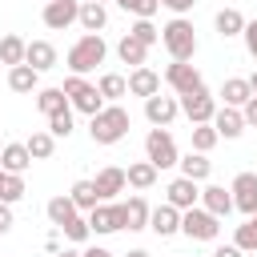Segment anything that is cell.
Wrapping results in <instances>:
<instances>
[{
	"instance_id": "obj_1",
	"label": "cell",
	"mask_w": 257,
	"mask_h": 257,
	"mask_svg": "<svg viewBox=\"0 0 257 257\" xmlns=\"http://www.w3.org/2000/svg\"><path fill=\"white\" fill-rule=\"evenodd\" d=\"M88 137H92L96 145H116V141H124V137H128V112H124L120 104H104V108L92 116Z\"/></svg>"
},
{
	"instance_id": "obj_2",
	"label": "cell",
	"mask_w": 257,
	"mask_h": 257,
	"mask_svg": "<svg viewBox=\"0 0 257 257\" xmlns=\"http://www.w3.org/2000/svg\"><path fill=\"white\" fill-rule=\"evenodd\" d=\"M104 56H108V44H104L96 32H84V36L68 48V68H72V76H84V72H92L96 64H104Z\"/></svg>"
},
{
	"instance_id": "obj_3",
	"label": "cell",
	"mask_w": 257,
	"mask_h": 257,
	"mask_svg": "<svg viewBox=\"0 0 257 257\" xmlns=\"http://www.w3.org/2000/svg\"><path fill=\"white\" fill-rule=\"evenodd\" d=\"M161 44L169 48L173 60H193L197 56V32H193V24L185 16H177V20H169L161 28Z\"/></svg>"
},
{
	"instance_id": "obj_4",
	"label": "cell",
	"mask_w": 257,
	"mask_h": 257,
	"mask_svg": "<svg viewBox=\"0 0 257 257\" xmlns=\"http://www.w3.org/2000/svg\"><path fill=\"white\" fill-rule=\"evenodd\" d=\"M60 88H64V96H68V104H72L76 112H88V116H96V112L104 108V96H100V88H96V84H88L84 76H68Z\"/></svg>"
},
{
	"instance_id": "obj_5",
	"label": "cell",
	"mask_w": 257,
	"mask_h": 257,
	"mask_svg": "<svg viewBox=\"0 0 257 257\" xmlns=\"http://www.w3.org/2000/svg\"><path fill=\"white\" fill-rule=\"evenodd\" d=\"M145 161H153L157 169L181 165V153H177V141L169 137V128H149V137H145Z\"/></svg>"
},
{
	"instance_id": "obj_6",
	"label": "cell",
	"mask_w": 257,
	"mask_h": 257,
	"mask_svg": "<svg viewBox=\"0 0 257 257\" xmlns=\"http://www.w3.org/2000/svg\"><path fill=\"white\" fill-rule=\"evenodd\" d=\"M181 233L189 237V241H217V233H221V217H213L209 209H185L181 213Z\"/></svg>"
},
{
	"instance_id": "obj_7",
	"label": "cell",
	"mask_w": 257,
	"mask_h": 257,
	"mask_svg": "<svg viewBox=\"0 0 257 257\" xmlns=\"http://www.w3.org/2000/svg\"><path fill=\"white\" fill-rule=\"evenodd\" d=\"M165 84L177 92V96H189V92H197V88H205V80H201V72L189 64V60H173L169 68H165Z\"/></svg>"
},
{
	"instance_id": "obj_8",
	"label": "cell",
	"mask_w": 257,
	"mask_h": 257,
	"mask_svg": "<svg viewBox=\"0 0 257 257\" xmlns=\"http://www.w3.org/2000/svg\"><path fill=\"white\" fill-rule=\"evenodd\" d=\"M181 112L189 116V124H213V116H217V100L209 96V88H197V92L181 96Z\"/></svg>"
},
{
	"instance_id": "obj_9",
	"label": "cell",
	"mask_w": 257,
	"mask_h": 257,
	"mask_svg": "<svg viewBox=\"0 0 257 257\" xmlns=\"http://www.w3.org/2000/svg\"><path fill=\"white\" fill-rule=\"evenodd\" d=\"M76 20H80V0H48L44 4V24L52 32H64Z\"/></svg>"
},
{
	"instance_id": "obj_10",
	"label": "cell",
	"mask_w": 257,
	"mask_h": 257,
	"mask_svg": "<svg viewBox=\"0 0 257 257\" xmlns=\"http://www.w3.org/2000/svg\"><path fill=\"white\" fill-rule=\"evenodd\" d=\"M88 229L92 233H116V229H124V209L120 205H112V201H100L92 213H88Z\"/></svg>"
},
{
	"instance_id": "obj_11",
	"label": "cell",
	"mask_w": 257,
	"mask_h": 257,
	"mask_svg": "<svg viewBox=\"0 0 257 257\" xmlns=\"http://www.w3.org/2000/svg\"><path fill=\"white\" fill-rule=\"evenodd\" d=\"M229 193H233V205H237L245 217L257 213V173H237Z\"/></svg>"
},
{
	"instance_id": "obj_12",
	"label": "cell",
	"mask_w": 257,
	"mask_h": 257,
	"mask_svg": "<svg viewBox=\"0 0 257 257\" xmlns=\"http://www.w3.org/2000/svg\"><path fill=\"white\" fill-rule=\"evenodd\" d=\"M181 112V100L177 96H149L145 100V116H149V124H157V128H169L173 124V116Z\"/></svg>"
},
{
	"instance_id": "obj_13",
	"label": "cell",
	"mask_w": 257,
	"mask_h": 257,
	"mask_svg": "<svg viewBox=\"0 0 257 257\" xmlns=\"http://www.w3.org/2000/svg\"><path fill=\"white\" fill-rule=\"evenodd\" d=\"M165 193H169V205H173V209H181V213H185V209H197V201H201V185H197V181H189V177L169 181V189H165Z\"/></svg>"
},
{
	"instance_id": "obj_14",
	"label": "cell",
	"mask_w": 257,
	"mask_h": 257,
	"mask_svg": "<svg viewBox=\"0 0 257 257\" xmlns=\"http://www.w3.org/2000/svg\"><path fill=\"white\" fill-rule=\"evenodd\" d=\"M149 229H153L157 237H173V233H181V209H173L169 201L157 205V209L149 213Z\"/></svg>"
},
{
	"instance_id": "obj_15",
	"label": "cell",
	"mask_w": 257,
	"mask_h": 257,
	"mask_svg": "<svg viewBox=\"0 0 257 257\" xmlns=\"http://www.w3.org/2000/svg\"><path fill=\"white\" fill-rule=\"evenodd\" d=\"M92 185H96V193H100V201H112L116 193H124V185H128V177H124V169H116V165H108V169H100V173L92 177Z\"/></svg>"
},
{
	"instance_id": "obj_16",
	"label": "cell",
	"mask_w": 257,
	"mask_h": 257,
	"mask_svg": "<svg viewBox=\"0 0 257 257\" xmlns=\"http://www.w3.org/2000/svg\"><path fill=\"white\" fill-rule=\"evenodd\" d=\"M201 209H209L213 217H229L237 205H233V193L221 189V185H205L201 189Z\"/></svg>"
},
{
	"instance_id": "obj_17",
	"label": "cell",
	"mask_w": 257,
	"mask_h": 257,
	"mask_svg": "<svg viewBox=\"0 0 257 257\" xmlns=\"http://www.w3.org/2000/svg\"><path fill=\"white\" fill-rule=\"evenodd\" d=\"M120 209H124V229L128 233H137V229H149V201L137 193V197H128V201H120Z\"/></svg>"
},
{
	"instance_id": "obj_18",
	"label": "cell",
	"mask_w": 257,
	"mask_h": 257,
	"mask_svg": "<svg viewBox=\"0 0 257 257\" xmlns=\"http://www.w3.org/2000/svg\"><path fill=\"white\" fill-rule=\"evenodd\" d=\"M221 96H225V108H245V104L253 100V88H249L245 76H229V80L221 84Z\"/></svg>"
},
{
	"instance_id": "obj_19",
	"label": "cell",
	"mask_w": 257,
	"mask_h": 257,
	"mask_svg": "<svg viewBox=\"0 0 257 257\" xmlns=\"http://www.w3.org/2000/svg\"><path fill=\"white\" fill-rule=\"evenodd\" d=\"M213 128H217V137H225V141L241 137V133H245V116H241V108H217Z\"/></svg>"
},
{
	"instance_id": "obj_20",
	"label": "cell",
	"mask_w": 257,
	"mask_h": 257,
	"mask_svg": "<svg viewBox=\"0 0 257 257\" xmlns=\"http://www.w3.org/2000/svg\"><path fill=\"white\" fill-rule=\"evenodd\" d=\"M24 64H32L36 72H48V68H56V48H52L48 40H28V56H24Z\"/></svg>"
},
{
	"instance_id": "obj_21",
	"label": "cell",
	"mask_w": 257,
	"mask_h": 257,
	"mask_svg": "<svg viewBox=\"0 0 257 257\" xmlns=\"http://www.w3.org/2000/svg\"><path fill=\"white\" fill-rule=\"evenodd\" d=\"M128 92L133 96H157L161 92V76L153 72V68H133V76H128Z\"/></svg>"
},
{
	"instance_id": "obj_22",
	"label": "cell",
	"mask_w": 257,
	"mask_h": 257,
	"mask_svg": "<svg viewBox=\"0 0 257 257\" xmlns=\"http://www.w3.org/2000/svg\"><path fill=\"white\" fill-rule=\"evenodd\" d=\"M104 24H108V12H104V4H96V0H80V28L100 36V28H104Z\"/></svg>"
},
{
	"instance_id": "obj_23",
	"label": "cell",
	"mask_w": 257,
	"mask_h": 257,
	"mask_svg": "<svg viewBox=\"0 0 257 257\" xmlns=\"http://www.w3.org/2000/svg\"><path fill=\"white\" fill-rule=\"evenodd\" d=\"M32 165V153H28V145H4V157H0V169L4 173H24Z\"/></svg>"
},
{
	"instance_id": "obj_24",
	"label": "cell",
	"mask_w": 257,
	"mask_h": 257,
	"mask_svg": "<svg viewBox=\"0 0 257 257\" xmlns=\"http://www.w3.org/2000/svg\"><path fill=\"white\" fill-rule=\"evenodd\" d=\"M209 173H213V161L205 157V153H189V157H181V177H189V181H209Z\"/></svg>"
},
{
	"instance_id": "obj_25",
	"label": "cell",
	"mask_w": 257,
	"mask_h": 257,
	"mask_svg": "<svg viewBox=\"0 0 257 257\" xmlns=\"http://www.w3.org/2000/svg\"><path fill=\"white\" fill-rule=\"evenodd\" d=\"M157 173H161V169H157L153 161H137V165H128V169H124V177H128V185H133V189H141V193L157 185Z\"/></svg>"
},
{
	"instance_id": "obj_26",
	"label": "cell",
	"mask_w": 257,
	"mask_h": 257,
	"mask_svg": "<svg viewBox=\"0 0 257 257\" xmlns=\"http://www.w3.org/2000/svg\"><path fill=\"white\" fill-rule=\"evenodd\" d=\"M44 213H48V221H52L56 229H64V225H68V221H72L80 209H76V205H72V197L64 193V197H52V201L44 205Z\"/></svg>"
},
{
	"instance_id": "obj_27",
	"label": "cell",
	"mask_w": 257,
	"mask_h": 257,
	"mask_svg": "<svg viewBox=\"0 0 257 257\" xmlns=\"http://www.w3.org/2000/svg\"><path fill=\"white\" fill-rule=\"evenodd\" d=\"M24 56H28V40H20L16 32H8V36L0 40V64L16 68V64H24Z\"/></svg>"
},
{
	"instance_id": "obj_28",
	"label": "cell",
	"mask_w": 257,
	"mask_h": 257,
	"mask_svg": "<svg viewBox=\"0 0 257 257\" xmlns=\"http://www.w3.org/2000/svg\"><path fill=\"white\" fill-rule=\"evenodd\" d=\"M40 84V72L32 68V64H16V68H8V88L12 92H32Z\"/></svg>"
},
{
	"instance_id": "obj_29",
	"label": "cell",
	"mask_w": 257,
	"mask_h": 257,
	"mask_svg": "<svg viewBox=\"0 0 257 257\" xmlns=\"http://www.w3.org/2000/svg\"><path fill=\"white\" fill-rule=\"evenodd\" d=\"M36 108H40L44 116H56V112H64V108H72V104H68L64 88H40V92H36Z\"/></svg>"
},
{
	"instance_id": "obj_30",
	"label": "cell",
	"mask_w": 257,
	"mask_h": 257,
	"mask_svg": "<svg viewBox=\"0 0 257 257\" xmlns=\"http://www.w3.org/2000/svg\"><path fill=\"white\" fill-rule=\"evenodd\" d=\"M68 197H72V205H76L80 213H92V209L100 205V193H96L92 181H76V185L68 189Z\"/></svg>"
},
{
	"instance_id": "obj_31",
	"label": "cell",
	"mask_w": 257,
	"mask_h": 257,
	"mask_svg": "<svg viewBox=\"0 0 257 257\" xmlns=\"http://www.w3.org/2000/svg\"><path fill=\"white\" fill-rule=\"evenodd\" d=\"M213 24H217V32H221V36H225V40H229V36H241V32H245V24H249V20H245V16H241V12H237V8H221V12H217V20H213Z\"/></svg>"
},
{
	"instance_id": "obj_32",
	"label": "cell",
	"mask_w": 257,
	"mask_h": 257,
	"mask_svg": "<svg viewBox=\"0 0 257 257\" xmlns=\"http://www.w3.org/2000/svg\"><path fill=\"white\" fill-rule=\"evenodd\" d=\"M116 56H120L124 64H133V68H145V56H149V48H145L137 36H120V44H116Z\"/></svg>"
},
{
	"instance_id": "obj_33",
	"label": "cell",
	"mask_w": 257,
	"mask_h": 257,
	"mask_svg": "<svg viewBox=\"0 0 257 257\" xmlns=\"http://www.w3.org/2000/svg\"><path fill=\"white\" fill-rule=\"evenodd\" d=\"M96 88H100V96H104V100H112V104H116L120 96H128V80H124L120 72H104V76L96 80Z\"/></svg>"
},
{
	"instance_id": "obj_34",
	"label": "cell",
	"mask_w": 257,
	"mask_h": 257,
	"mask_svg": "<svg viewBox=\"0 0 257 257\" xmlns=\"http://www.w3.org/2000/svg\"><path fill=\"white\" fill-rule=\"evenodd\" d=\"M24 145H28L32 161H48V157L56 153V137H52V133H32V137H28Z\"/></svg>"
},
{
	"instance_id": "obj_35",
	"label": "cell",
	"mask_w": 257,
	"mask_h": 257,
	"mask_svg": "<svg viewBox=\"0 0 257 257\" xmlns=\"http://www.w3.org/2000/svg\"><path fill=\"white\" fill-rule=\"evenodd\" d=\"M233 245H237L241 253H257V213H253L245 225H237V237H233Z\"/></svg>"
},
{
	"instance_id": "obj_36",
	"label": "cell",
	"mask_w": 257,
	"mask_h": 257,
	"mask_svg": "<svg viewBox=\"0 0 257 257\" xmlns=\"http://www.w3.org/2000/svg\"><path fill=\"white\" fill-rule=\"evenodd\" d=\"M217 141H221V137H217L213 124H193V153H209Z\"/></svg>"
},
{
	"instance_id": "obj_37",
	"label": "cell",
	"mask_w": 257,
	"mask_h": 257,
	"mask_svg": "<svg viewBox=\"0 0 257 257\" xmlns=\"http://www.w3.org/2000/svg\"><path fill=\"white\" fill-rule=\"evenodd\" d=\"M124 12H133L137 20H153L157 16V8H161V0H116Z\"/></svg>"
},
{
	"instance_id": "obj_38",
	"label": "cell",
	"mask_w": 257,
	"mask_h": 257,
	"mask_svg": "<svg viewBox=\"0 0 257 257\" xmlns=\"http://www.w3.org/2000/svg\"><path fill=\"white\" fill-rule=\"evenodd\" d=\"M24 197V181L16 177V173H4V185H0V201L4 205H16Z\"/></svg>"
},
{
	"instance_id": "obj_39",
	"label": "cell",
	"mask_w": 257,
	"mask_h": 257,
	"mask_svg": "<svg viewBox=\"0 0 257 257\" xmlns=\"http://www.w3.org/2000/svg\"><path fill=\"white\" fill-rule=\"evenodd\" d=\"M60 233H64V237H68V241H76V245H80V241H88V237H92V229H88V217H80V213H76V217H72V221H68V225H64V229H60Z\"/></svg>"
},
{
	"instance_id": "obj_40",
	"label": "cell",
	"mask_w": 257,
	"mask_h": 257,
	"mask_svg": "<svg viewBox=\"0 0 257 257\" xmlns=\"http://www.w3.org/2000/svg\"><path fill=\"white\" fill-rule=\"evenodd\" d=\"M128 36H137V40H141V44H145V48H153V44H157V40H161V32H157V28H153V20H137V24H133V28H128Z\"/></svg>"
},
{
	"instance_id": "obj_41",
	"label": "cell",
	"mask_w": 257,
	"mask_h": 257,
	"mask_svg": "<svg viewBox=\"0 0 257 257\" xmlns=\"http://www.w3.org/2000/svg\"><path fill=\"white\" fill-rule=\"evenodd\" d=\"M48 133H52V137H68V133H72V108L48 116Z\"/></svg>"
},
{
	"instance_id": "obj_42",
	"label": "cell",
	"mask_w": 257,
	"mask_h": 257,
	"mask_svg": "<svg viewBox=\"0 0 257 257\" xmlns=\"http://www.w3.org/2000/svg\"><path fill=\"white\" fill-rule=\"evenodd\" d=\"M241 36H245V48H249V56H253V60H257V20H249V24H245V32H241Z\"/></svg>"
},
{
	"instance_id": "obj_43",
	"label": "cell",
	"mask_w": 257,
	"mask_h": 257,
	"mask_svg": "<svg viewBox=\"0 0 257 257\" xmlns=\"http://www.w3.org/2000/svg\"><path fill=\"white\" fill-rule=\"evenodd\" d=\"M193 4H197V0H161V8H169V12H177V16L193 12Z\"/></svg>"
},
{
	"instance_id": "obj_44",
	"label": "cell",
	"mask_w": 257,
	"mask_h": 257,
	"mask_svg": "<svg viewBox=\"0 0 257 257\" xmlns=\"http://www.w3.org/2000/svg\"><path fill=\"white\" fill-rule=\"evenodd\" d=\"M241 116H245V128H257V96H253V100L241 108Z\"/></svg>"
},
{
	"instance_id": "obj_45",
	"label": "cell",
	"mask_w": 257,
	"mask_h": 257,
	"mask_svg": "<svg viewBox=\"0 0 257 257\" xmlns=\"http://www.w3.org/2000/svg\"><path fill=\"white\" fill-rule=\"evenodd\" d=\"M8 229H12V205L0 201V233H8Z\"/></svg>"
},
{
	"instance_id": "obj_46",
	"label": "cell",
	"mask_w": 257,
	"mask_h": 257,
	"mask_svg": "<svg viewBox=\"0 0 257 257\" xmlns=\"http://www.w3.org/2000/svg\"><path fill=\"white\" fill-rule=\"evenodd\" d=\"M44 249H48L52 257H60V233H48V237H44Z\"/></svg>"
},
{
	"instance_id": "obj_47",
	"label": "cell",
	"mask_w": 257,
	"mask_h": 257,
	"mask_svg": "<svg viewBox=\"0 0 257 257\" xmlns=\"http://www.w3.org/2000/svg\"><path fill=\"white\" fill-rule=\"evenodd\" d=\"M213 257H245V253H241L237 245H217V249H213Z\"/></svg>"
},
{
	"instance_id": "obj_48",
	"label": "cell",
	"mask_w": 257,
	"mask_h": 257,
	"mask_svg": "<svg viewBox=\"0 0 257 257\" xmlns=\"http://www.w3.org/2000/svg\"><path fill=\"white\" fill-rule=\"evenodd\" d=\"M84 257H116V253H108L104 245H92V249H84Z\"/></svg>"
},
{
	"instance_id": "obj_49",
	"label": "cell",
	"mask_w": 257,
	"mask_h": 257,
	"mask_svg": "<svg viewBox=\"0 0 257 257\" xmlns=\"http://www.w3.org/2000/svg\"><path fill=\"white\" fill-rule=\"evenodd\" d=\"M124 257H149V253H145V249H128Z\"/></svg>"
},
{
	"instance_id": "obj_50",
	"label": "cell",
	"mask_w": 257,
	"mask_h": 257,
	"mask_svg": "<svg viewBox=\"0 0 257 257\" xmlns=\"http://www.w3.org/2000/svg\"><path fill=\"white\" fill-rule=\"evenodd\" d=\"M60 257H84V253H76V249H64V253H60Z\"/></svg>"
},
{
	"instance_id": "obj_51",
	"label": "cell",
	"mask_w": 257,
	"mask_h": 257,
	"mask_svg": "<svg viewBox=\"0 0 257 257\" xmlns=\"http://www.w3.org/2000/svg\"><path fill=\"white\" fill-rule=\"evenodd\" d=\"M249 88H253V96H257V72H253V76H249Z\"/></svg>"
},
{
	"instance_id": "obj_52",
	"label": "cell",
	"mask_w": 257,
	"mask_h": 257,
	"mask_svg": "<svg viewBox=\"0 0 257 257\" xmlns=\"http://www.w3.org/2000/svg\"><path fill=\"white\" fill-rule=\"evenodd\" d=\"M0 157H4V145H0Z\"/></svg>"
},
{
	"instance_id": "obj_53",
	"label": "cell",
	"mask_w": 257,
	"mask_h": 257,
	"mask_svg": "<svg viewBox=\"0 0 257 257\" xmlns=\"http://www.w3.org/2000/svg\"><path fill=\"white\" fill-rule=\"evenodd\" d=\"M96 4H104V0H96Z\"/></svg>"
},
{
	"instance_id": "obj_54",
	"label": "cell",
	"mask_w": 257,
	"mask_h": 257,
	"mask_svg": "<svg viewBox=\"0 0 257 257\" xmlns=\"http://www.w3.org/2000/svg\"><path fill=\"white\" fill-rule=\"evenodd\" d=\"M249 257H257V253H249Z\"/></svg>"
}]
</instances>
